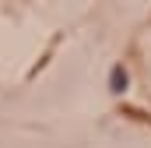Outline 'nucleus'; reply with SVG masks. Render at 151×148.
<instances>
[{"label": "nucleus", "instance_id": "1", "mask_svg": "<svg viewBox=\"0 0 151 148\" xmlns=\"http://www.w3.org/2000/svg\"><path fill=\"white\" fill-rule=\"evenodd\" d=\"M109 88H113L116 95L127 92V71H123V64H116V67H113V74H109Z\"/></svg>", "mask_w": 151, "mask_h": 148}]
</instances>
